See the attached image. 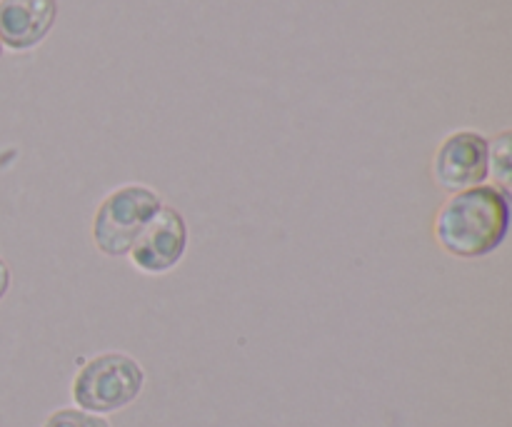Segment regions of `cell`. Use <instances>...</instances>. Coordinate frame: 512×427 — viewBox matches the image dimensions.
<instances>
[{"instance_id": "obj_9", "label": "cell", "mask_w": 512, "mask_h": 427, "mask_svg": "<svg viewBox=\"0 0 512 427\" xmlns=\"http://www.w3.org/2000/svg\"><path fill=\"white\" fill-rule=\"evenodd\" d=\"M10 280H13V275H10L8 263H5V260L0 258V300H3L5 295H8V290H10Z\"/></svg>"}, {"instance_id": "obj_7", "label": "cell", "mask_w": 512, "mask_h": 427, "mask_svg": "<svg viewBox=\"0 0 512 427\" xmlns=\"http://www.w3.org/2000/svg\"><path fill=\"white\" fill-rule=\"evenodd\" d=\"M512 133L503 130L493 143H488V173L498 180V188L508 193L512 185V153H510Z\"/></svg>"}, {"instance_id": "obj_4", "label": "cell", "mask_w": 512, "mask_h": 427, "mask_svg": "<svg viewBox=\"0 0 512 427\" xmlns=\"http://www.w3.org/2000/svg\"><path fill=\"white\" fill-rule=\"evenodd\" d=\"M188 250V223L183 213L163 203L155 218L130 248V265L145 275H165L183 260Z\"/></svg>"}, {"instance_id": "obj_5", "label": "cell", "mask_w": 512, "mask_h": 427, "mask_svg": "<svg viewBox=\"0 0 512 427\" xmlns=\"http://www.w3.org/2000/svg\"><path fill=\"white\" fill-rule=\"evenodd\" d=\"M433 175L448 193L478 188L488 180V138L475 130H458L440 143Z\"/></svg>"}, {"instance_id": "obj_1", "label": "cell", "mask_w": 512, "mask_h": 427, "mask_svg": "<svg viewBox=\"0 0 512 427\" xmlns=\"http://www.w3.org/2000/svg\"><path fill=\"white\" fill-rule=\"evenodd\" d=\"M510 230V195L498 185L460 190L435 218V240L448 255L478 260L503 245Z\"/></svg>"}, {"instance_id": "obj_3", "label": "cell", "mask_w": 512, "mask_h": 427, "mask_svg": "<svg viewBox=\"0 0 512 427\" xmlns=\"http://www.w3.org/2000/svg\"><path fill=\"white\" fill-rule=\"evenodd\" d=\"M145 373L125 353H103L80 368L73 380V400L85 413H115L138 400Z\"/></svg>"}, {"instance_id": "obj_2", "label": "cell", "mask_w": 512, "mask_h": 427, "mask_svg": "<svg viewBox=\"0 0 512 427\" xmlns=\"http://www.w3.org/2000/svg\"><path fill=\"white\" fill-rule=\"evenodd\" d=\"M163 208V195L148 185H120L100 200L93 215V243L105 258H123L130 253L145 225Z\"/></svg>"}, {"instance_id": "obj_8", "label": "cell", "mask_w": 512, "mask_h": 427, "mask_svg": "<svg viewBox=\"0 0 512 427\" xmlns=\"http://www.w3.org/2000/svg\"><path fill=\"white\" fill-rule=\"evenodd\" d=\"M43 427H110V423L105 418L95 413H85V410H73V408H63L55 410L53 415H48Z\"/></svg>"}, {"instance_id": "obj_10", "label": "cell", "mask_w": 512, "mask_h": 427, "mask_svg": "<svg viewBox=\"0 0 512 427\" xmlns=\"http://www.w3.org/2000/svg\"><path fill=\"white\" fill-rule=\"evenodd\" d=\"M0 53H3V43H0Z\"/></svg>"}, {"instance_id": "obj_6", "label": "cell", "mask_w": 512, "mask_h": 427, "mask_svg": "<svg viewBox=\"0 0 512 427\" xmlns=\"http://www.w3.org/2000/svg\"><path fill=\"white\" fill-rule=\"evenodd\" d=\"M58 18V0H0V43L30 50L50 33Z\"/></svg>"}]
</instances>
